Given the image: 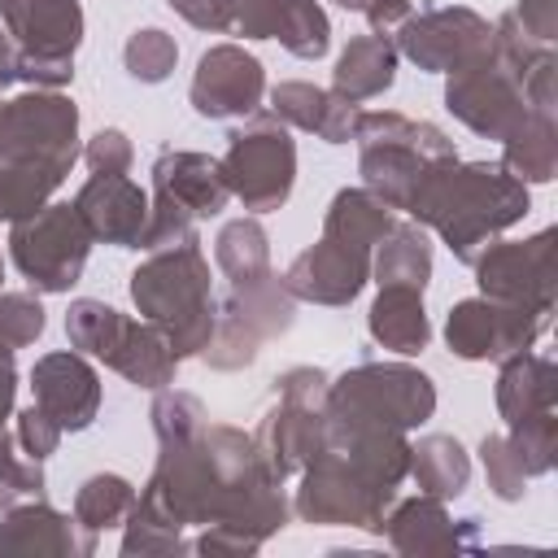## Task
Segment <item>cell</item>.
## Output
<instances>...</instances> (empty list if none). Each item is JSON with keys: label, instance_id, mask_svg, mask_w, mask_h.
I'll use <instances>...</instances> for the list:
<instances>
[{"label": "cell", "instance_id": "obj_1", "mask_svg": "<svg viewBox=\"0 0 558 558\" xmlns=\"http://www.w3.org/2000/svg\"><path fill=\"white\" fill-rule=\"evenodd\" d=\"M405 209L436 227L462 262H475L497 231L527 214V187L506 166H458V157H445L423 170Z\"/></svg>", "mask_w": 558, "mask_h": 558}, {"label": "cell", "instance_id": "obj_2", "mask_svg": "<svg viewBox=\"0 0 558 558\" xmlns=\"http://www.w3.org/2000/svg\"><path fill=\"white\" fill-rule=\"evenodd\" d=\"M131 296L140 314L166 336L174 357L205 353L214 336V296H209V262L196 240L153 248V257L131 275Z\"/></svg>", "mask_w": 558, "mask_h": 558}, {"label": "cell", "instance_id": "obj_3", "mask_svg": "<svg viewBox=\"0 0 558 558\" xmlns=\"http://www.w3.org/2000/svg\"><path fill=\"white\" fill-rule=\"evenodd\" d=\"M353 140L362 144V179L366 192L379 196L388 209H405L423 170L432 161L458 157L453 140L432 122H410L401 113H357Z\"/></svg>", "mask_w": 558, "mask_h": 558}, {"label": "cell", "instance_id": "obj_4", "mask_svg": "<svg viewBox=\"0 0 558 558\" xmlns=\"http://www.w3.org/2000/svg\"><path fill=\"white\" fill-rule=\"evenodd\" d=\"M153 187L157 196L148 201V222L135 248H170L196 240V222L214 218L231 196L222 183V166L205 153H183V148L157 157Z\"/></svg>", "mask_w": 558, "mask_h": 558}, {"label": "cell", "instance_id": "obj_5", "mask_svg": "<svg viewBox=\"0 0 558 558\" xmlns=\"http://www.w3.org/2000/svg\"><path fill=\"white\" fill-rule=\"evenodd\" d=\"M436 410V388L423 371L410 366H384V362H362L357 371L340 375L327 384L323 414L336 418H357V423H379V427H418Z\"/></svg>", "mask_w": 558, "mask_h": 558}, {"label": "cell", "instance_id": "obj_6", "mask_svg": "<svg viewBox=\"0 0 558 558\" xmlns=\"http://www.w3.org/2000/svg\"><path fill=\"white\" fill-rule=\"evenodd\" d=\"M0 17L13 35V65L22 83L61 87L74 78V48L83 39L78 0H0Z\"/></svg>", "mask_w": 558, "mask_h": 558}, {"label": "cell", "instance_id": "obj_7", "mask_svg": "<svg viewBox=\"0 0 558 558\" xmlns=\"http://www.w3.org/2000/svg\"><path fill=\"white\" fill-rule=\"evenodd\" d=\"M275 397L279 405L262 418L253 445L262 466L283 484L288 475L305 471L314 462V453L323 449V401H327V379L310 366L288 371L283 379H275Z\"/></svg>", "mask_w": 558, "mask_h": 558}, {"label": "cell", "instance_id": "obj_8", "mask_svg": "<svg viewBox=\"0 0 558 558\" xmlns=\"http://www.w3.org/2000/svg\"><path fill=\"white\" fill-rule=\"evenodd\" d=\"M78 109L61 92H26L17 100H0V161L48 166L70 174L78 161Z\"/></svg>", "mask_w": 558, "mask_h": 558}, {"label": "cell", "instance_id": "obj_9", "mask_svg": "<svg viewBox=\"0 0 558 558\" xmlns=\"http://www.w3.org/2000/svg\"><path fill=\"white\" fill-rule=\"evenodd\" d=\"M397 488L371 480L357 462H349L336 449H318L305 466V480L296 488V514L305 523H349V527H379L388 514Z\"/></svg>", "mask_w": 558, "mask_h": 558}, {"label": "cell", "instance_id": "obj_10", "mask_svg": "<svg viewBox=\"0 0 558 558\" xmlns=\"http://www.w3.org/2000/svg\"><path fill=\"white\" fill-rule=\"evenodd\" d=\"M13 262L17 270L44 288V292H65L87 262L92 231L74 205H39L35 214L13 222Z\"/></svg>", "mask_w": 558, "mask_h": 558}, {"label": "cell", "instance_id": "obj_11", "mask_svg": "<svg viewBox=\"0 0 558 558\" xmlns=\"http://www.w3.org/2000/svg\"><path fill=\"white\" fill-rule=\"evenodd\" d=\"M222 166V183L231 196L244 201V209L266 214L279 209L292 192V174H296V148L288 140V131L279 126V118H253L248 126H240L231 135Z\"/></svg>", "mask_w": 558, "mask_h": 558}, {"label": "cell", "instance_id": "obj_12", "mask_svg": "<svg viewBox=\"0 0 558 558\" xmlns=\"http://www.w3.org/2000/svg\"><path fill=\"white\" fill-rule=\"evenodd\" d=\"M480 296L523 305L536 314L554 310V231H536L532 240L493 244L484 257H475Z\"/></svg>", "mask_w": 558, "mask_h": 558}, {"label": "cell", "instance_id": "obj_13", "mask_svg": "<svg viewBox=\"0 0 558 558\" xmlns=\"http://www.w3.org/2000/svg\"><path fill=\"white\" fill-rule=\"evenodd\" d=\"M545 327H549V314L506 305V301H493V296H471V301H458L449 310L445 340L458 357L480 362V357H510L519 349H532V340Z\"/></svg>", "mask_w": 558, "mask_h": 558}, {"label": "cell", "instance_id": "obj_14", "mask_svg": "<svg viewBox=\"0 0 558 558\" xmlns=\"http://www.w3.org/2000/svg\"><path fill=\"white\" fill-rule=\"evenodd\" d=\"M493 44V26L471 9H427L401 22V52L432 74H453L484 57Z\"/></svg>", "mask_w": 558, "mask_h": 558}, {"label": "cell", "instance_id": "obj_15", "mask_svg": "<svg viewBox=\"0 0 558 558\" xmlns=\"http://www.w3.org/2000/svg\"><path fill=\"white\" fill-rule=\"evenodd\" d=\"M262 92H266L262 61L235 44L209 48L192 78V105L201 118H244L262 105Z\"/></svg>", "mask_w": 558, "mask_h": 558}, {"label": "cell", "instance_id": "obj_16", "mask_svg": "<svg viewBox=\"0 0 558 558\" xmlns=\"http://www.w3.org/2000/svg\"><path fill=\"white\" fill-rule=\"evenodd\" d=\"M371 275V253L362 248H349L340 240H318L314 248H305L288 275H283V288L288 296H301V301H318V305H349L362 283Z\"/></svg>", "mask_w": 558, "mask_h": 558}, {"label": "cell", "instance_id": "obj_17", "mask_svg": "<svg viewBox=\"0 0 558 558\" xmlns=\"http://www.w3.org/2000/svg\"><path fill=\"white\" fill-rule=\"evenodd\" d=\"M35 405L61 427V432H83L96 410H100V379L78 353H48L31 371Z\"/></svg>", "mask_w": 558, "mask_h": 558}, {"label": "cell", "instance_id": "obj_18", "mask_svg": "<svg viewBox=\"0 0 558 558\" xmlns=\"http://www.w3.org/2000/svg\"><path fill=\"white\" fill-rule=\"evenodd\" d=\"M74 209L83 214L92 240L118 244V248H135L140 231L148 222V196L126 179V174H96L78 187Z\"/></svg>", "mask_w": 558, "mask_h": 558}, {"label": "cell", "instance_id": "obj_19", "mask_svg": "<svg viewBox=\"0 0 558 558\" xmlns=\"http://www.w3.org/2000/svg\"><path fill=\"white\" fill-rule=\"evenodd\" d=\"M480 519H449L440 497H410L379 519L375 532H388L397 554H432V549H471L480 541Z\"/></svg>", "mask_w": 558, "mask_h": 558}, {"label": "cell", "instance_id": "obj_20", "mask_svg": "<svg viewBox=\"0 0 558 558\" xmlns=\"http://www.w3.org/2000/svg\"><path fill=\"white\" fill-rule=\"evenodd\" d=\"M96 536H87L74 519L57 514L44 501H22L0 519V554H92Z\"/></svg>", "mask_w": 558, "mask_h": 558}, {"label": "cell", "instance_id": "obj_21", "mask_svg": "<svg viewBox=\"0 0 558 558\" xmlns=\"http://www.w3.org/2000/svg\"><path fill=\"white\" fill-rule=\"evenodd\" d=\"M270 105H275V118L296 126V131H314L318 140L327 144H344L353 135V118L357 109L336 96V92H323L314 83H279L270 92Z\"/></svg>", "mask_w": 558, "mask_h": 558}, {"label": "cell", "instance_id": "obj_22", "mask_svg": "<svg viewBox=\"0 0 558 558\" xmlns=\"http://www.w3.org/2000/svg\"><path fill=\"white\" fill-rule=\"evenodd\" d=\"M558 401V371L545 353H510L501 375H497V410L506 423H519V418H532V414H545L554 410Z\"/></svg>", "mask_w": 558, "mask_h": 558}, {"label": "cell", "instance_id": "obj_23", "mask_svg": "<svg viewBox=\"0 0 558 558\" xmlns=\"http://www.w3.org/2000/svg\"><path fill=\"white\" fill-rule=\"evenodd\" d=\"M392 78H397V44L388 35H357L336 61L331 92L344 96L349 105H357V100H371L384 87H392Z\"/></svg>", "mask_w": 558, "mask_h": 558}, {"label": "cell", "instance_id": "obj_24", "mask_svg": "<svg viewBox=\"0 0 558 558\" xmlns=\"http://www.w3.org/2000/svg\"><path fill=\"white\" fill-rule=\"evenodd\" d=\"M105 366H113L118 375H126L140 388H166L174 379L179 357H174V349L166 344V336L153 323H131L126 318V327H122L113 353L105 357Z\"/></svg>", "mask_w": 558, "mask_h": 558}, {"label": "cell", "instance_id": "obj_25", "mask_svg": "<svg viewBox=\"0 0 558 558\" xmlns=\"http://www.w3.org/2000/svg\"><path fill=\"white\" fill-rule=\"evenodd\" d=\"M371 336L392 353H418L427 349V314L418 288H379V301L371 305Z\"/></svg>", "mask_w": 558, "mask_h": 558}, {"label": "cell", "instance_id": "obj_26", "mask_svg": "<svg viewBox=\"0 0 558 558\" xmlns=\"http://www.w3.org/2000/svg\"><path fill=\"white\" fill-rule=\"evenodd\" d=\"M388 227H392L388 205H384L379 196H371L366 187H344V192H336V201H331V209H327V218H323V235H327V240H340V244L362 248V253H371V248L388 235Z\"/></svg>", "mask_w": 558, "mask_h": 558}, {"label": "cell", "instance_id": "obj_27", "mask_svg": "<svg viewBox=\"0 0 558 558\" xmlns=\"http://www.w3.org/2000/svg\"><path fill=\"white\" fill-rule=\"evenodd\" d=\"M418 484V493L427 497H458L471 480V462L462 453V445L453 436H427L418 445H410V466H405Z\"/></svg>", "mask_w": 558, "mask_h": 558}, {"label": "cell", "instance_id": "obj_28", "mask_svg": "<svg viewBox=\"0 0 558 558\" xmlns=\"http://www.w3.org/2000/svg\"><path fill=\"white\" fill-rule=\"evenodd\" d=\"M379 244H384L379 257H375L379 288H418L423 292V283L432 275V244H427V235L418 227H410V222H401V227L392 222Z\"/></svg>", "mask_w": 558, "mask_h": 558}, {"label": "cell", "instance_id": "obj_29", "mask_svg": "<svg viewBox=\"0 0 558 558\" xmlns=\"http://www.w3.org/2000/svg\"><path fill=\"white\" fill-rule=\"evenodd\" d=\"M506 144V157L501 166L519 179V183H545L554 179V166H558V140H554V113H527L523 126L501 140Z\"/></svg>", "mask_w": 558, "mask_h": 558}, {"label": "cell", "instance_id": "obj_30", "mask_svg": "<svg viewBox=\"0 0 558 558\" xmlns=\"http://www.w3.org/2000/svg\"><path fill=\"white\" fill-rule=\"evenodd\" d=\"M214 257H218V270L231 279V288H248V283H262L270 275L266 235H262V227L253 218L227 222L218 244H214Z\"/></svg>", "mask_w": 558, "mask_h": 558}, {"label": "cell", "instance_id": "obj_31", "mask_svg": "<svg viewBox=\"0 0 558 558\" xmlns=\"http://www.w3.org/2000/svg\"><path fill=\"white\" fill-rule=\"evenodd\" d=\"M135 506V488L122 475H92L74 497V523L96 536L105 527H118Z\"/></svg>", "mask_w": 558, "mask_h": 558}, {"label": "cell", "instance_id": "obj_32", "mask_svg": "<svg viewBox=\"0 0 558 558\" xmlns=\"http://www.w3.org/2000/svg\"><path fill=\"white\" fill-rule=\"evenodd\" d=\"M65 174L48 170V166H17V161H0V218L4 222H17L26 214H35L52 187L61 183Z\"/></svg>", "mask_w": 558, "mask_h": 558}, {"label": "cell", "instance_id": "obj_33", "mask_svg": "<svg viewBox=\"0 0 558 558\" xmlns=\"http://www.w3.org/2000/svg\"><path fill=\"white\" fill-rule=\"evenodd\" d=\"M275 39H283L288 52H296L305 61H318L331 44V26H327V13L318 9V0H283Z\"/></svg>", "mask_w": 558, "mask_h": 558}, {"label": "cell", "instance_id": "obj_34", "mask_svg": "<svg viewBox=\"0 0 558 558\" xmlns=\"http://www.w3.org/2000/svg\"><path fill=\"white\" fill-rule=\"evenodd\" d=\"M122 327H126V318H122L118 310L100 305V301H74L70 314H65V336H70V344L83 349V353H92V357H100V362L113 353Z\"/></svg>", "mask_w": 558, "mask_h": 558}, {"label": "cell", "instance_id": "obj_35", "mask_svg": "<svg viewBox=\"0 0 558 558\" xmlns=\"http://www.w3.org/2000/svg\"><path fill=\"white\" fill-rule=\"evenodd\" d=\"M506 445H510V453L519 458L523 475H545V471H554V453H558V418H554V410L510 423Z\"/></svg>", "mask_w": 558, "mask_h": 558}, {"label": "cell", "instance_id": "obj_36", "mask_svg": "<svg viewBox=\"0 0 558 558\" xmlns=\"http://www.w3.org/2000/svg\"><path fill=\"white\" fill-rule=\"evenodd\" d=\"M174 57H179V48L166 31H135L126 44V70L140 83H161L174 70Z\"/></svg>", "mask_w": 558, "mask_h": 558}, {"label": "cell", "instance_id": "obj_37", "mask_svg": "<svg viewBox=\"0 0 558 558\" xmlns=\"http://www.w3.org/2000/svg\"><path fill=\"white\" fill-rule=\"evenodd\" d=\"M44 331V305L31 292H0V353L31 344Z\"/></svg>", "mask_w": 558, "mask_h": 558}, {"label": "cell", "instance_id": "obj_38", "mask_svg": "<svg viewBox=\"0 0 558 558\" xmlns=\"http://www.w3.org/2000/svg\"><path fill=\"white\" fill-rule=\"evenodd\" d=\"M44 497V471L35 458H26L22 449H13L0 462V514L22 506V501H39Z\"/></svg>", "mask_w": 558, "mask_h": 558}, {"label": "cell", "instance_id": "obj_39", "mask_svg": "<svg viewBox=\"0 0 558 558\" xmlns=\"http://www.w3.org/2000/svg\"><path fill=\"white\" fill-rule=\"evenodd\" d=\"M480 458H484V471H488V488H493L501 501H519V497H523V480H527V475H523L519 458L510 453L506 436H484Z\"/></svg>", "mask_w": 558, "mask_h": 558}, {"label": "cell", "instance_id": "obj_40", "mask_svg": "<svg viewBox=\"0 0 558 558\" xmlns=\"http://www.w3.org/2000/svg\"><path fill=\"white\" fill-rule=\"evenodd\" d=\"M13 440H17V449L26 453V458H35V462H44L52 449H57V440H61V427L39 410V405H31V410H22L17 414V427H13Z\"/></svg>", "mask_w": 558, "mask_h": 558}, {"label": "cell", "instance_id": "obj_41", "mask_svg": "<svg viewBox=\"0 0 558 558\" xmlns=\"http://www.w3.org/2000/svg\"><path fill=\"white\" fill-rule=\"evenodd\" d=\"M87 166L96 174H126L131 170V140L122 131H100L87 144Z\"/></svg>", "mask_w": 558, "mask_h": 558}, {"label": "cell", "instance_id": "obj_42", "mask_svg": "<svg viewBox=\"0 0 558 558\" xmlns=\"http://www.w3.org/2000/svg\"><path fill=\"white\" fill-rule=\"evenodd\" d=\"M514 22H519V31H523L527 39L549 44L554 31H558V0H523V4L514 9Z\"/></svg>", "mask_w": 558, "mask_h": 558}, {"label": "cell", "instance_id": "obj_43", "mask_svg": "<svg viewBox=\"0 0 558 558\" xmlns=\"http://www.w3.org/2000/svg\"><path fill=\"white\" fill-rule=\"evenodd\" d=\"M201 31H231V0H170Z\"/></svg>", "mask_w": 558, "mask_h": 558}, {"label": "cell", "instance_id": "obj_44", "mask_svg": "<svg viewBox=\"0 0 558 558\" xmlns=\"http://www.w3.org/2000/svg\"><path fill=\"white\" fill-rule=\"evenodd\" d=\"M13 388H17V375H13V362H9V353H0V462L17 449V440L4 432V414H9V405H13Z\"/></svg>", "mask_w": 558, "mask_h": 558}, {"label": "cell", "instance_id": "obj_45", "mask_svg": "<svg viewBox=\"0 0 558 558\" xmlns=\"http://www.w3.org/2000/svg\"><path fill=\"white\" fill-rule=\"evenodd\" d=\"M362 13L371 17L375 31H388V26H397V22L410 17V0H371Z\"/></svg>", "mask_w": 558, "mask_h": 558}, {"label": "cell", "instance_id": "obj_46", "mask_svg": "<svg viewBox=\"0 0 558 558\" xmlns=\"http://www.w3.org/2000/svg\"><path fill=\"white\" fill-rule=\"evenodd\" d=\"M13 57H17V52H13V44H9V39H4V31H0V92H4V87L17 78V65H13Z\"/></svg>", "mask_w": 558, "mask_h": 558}, {"label": "cell", "instance_id": "obj_47", "mask_svg": "<svg viewBox=\"0 0 558 558\" xmlns=\"http://www.w3.org/2000/svg\"><path fill=\"white\" fill-rule=\"evenodd\" d=\"M340 4H344V9H366L371 0H340Z\"/></svg>", "mask_w": 558, "mask_h": 558}, {"label": "cell", "instance_id": "obj_48", "mask_svg": "<svg viewBox=\"0 0 558 558\" xmlns=\"http://www.w3.org/2000/svg\"><path fill=\"white\" fill-rule=\"evenodd\" d=\"M0 279H4V257H0Z\"/></svg>", "mask_w": 558, "mask_h": 558}]
</instances>
